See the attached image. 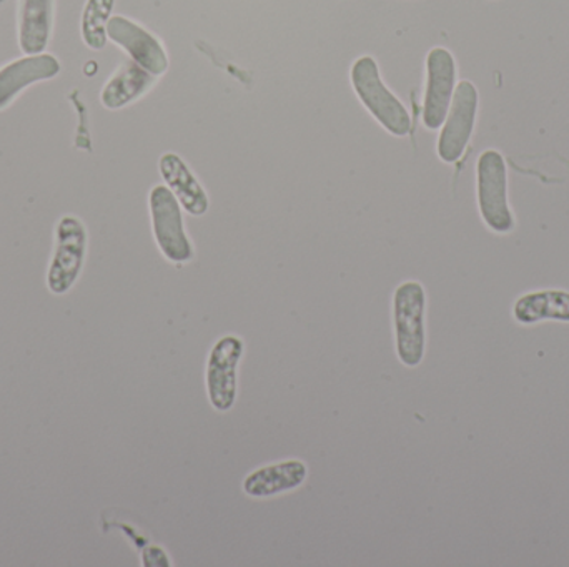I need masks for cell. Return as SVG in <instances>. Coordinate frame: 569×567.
Segmentation results:
<instances>
[{"instance_id": "6da1fadb", "label": "cell", "mask_w": 569, "mask_h": 567, "mask_svg": "<svg viewBox=\"0 0 569 567\" xmlns=\"http://www.w3.org/2000/svg\"><path fill=\"white\" fill-rule=\"evenodd\" d=\"M391 315L398 362L417 368L427 353V292L420 282L407 280L395 288Z\"/></svg>"}, {"instance_id": "7a4b0ae2", "label": "cell", "mask_w": 569, "mask_h": 567, "mask_svg": "<svg viewBox=\"0 0 569 567\" xmlns=\"http://www.w3.org/2000/svg\"><path fill=\"white\" fill-rule=\"evenodd\" d=\"M351 85L373 119L395 136L411 132V115L398 97L385 85L373 57L363 55L351 67Z\"/></svg>"}, {"instance_id": "3957f363", "label": "cell", "mask_w": 569, "mask_h": 567, "mask_svg": "<svg viewBox=\"0 0 569 567\" xmlns=\"http://www.w3.org/2000/svg\"><path fill=\"white\" fill-rule=\"evenodd\" d=\"M477 193L485 225L500 235L513 232L515 216L508 202L507 160L498 150H485L478 159Z\"/></svg>"}, {"instance_id": "277c9868", "label": "cell", "mask_w": 569, "mask_h": 567, "mask_svg": "<svg viewBox=\"0 0 569 567\" xmlns=\"http://www.w3.org/2000/svg\"><path fill=\"white\" fill-rule=\"evenodd\" d=\"M153 236L160 253L176 265L189 263L196 255L186 232L182 206L167 185H156L149 195Z\"/></svg>"}, {"instance_id": "5b68a950", "label": "cell", "mask_w": 569, "mask_h": 567, "mask_svg": "<svg viewBox=\"0 0 569 567\" xmlns=\"http://www.w3.org/2000/svg\"><path fill=\"white\" fill-rule=\"evenodd\" d=\"M243 355L246 343L237 335H223L210 348L206 366V389L210 406L216 412L229 413L236 406L239 366Z\"/></svg>"}, {"instance_id": "8992f818", "label": "cell", "mask_w": 569, "mask_h": 567, "mask_svg": "<svg viewBox=\"0 0 569 567\" xmlns=\"http://www.w3.org/2000/svg\"><path fill=\"white\" fill-rule=\"evenodd\" d=\"M478 105L477 87L470 80H461L438 136L437 152L441 162L455 163L463 156L477 125Z\"/></svg>"}, {"instance_id": "52a82bcc", "label": "cell", "mask_w": 569, "mask_h": 567, "mask_svg": "<svg viewBox=\"0 0 569 567\" xmlns=\"http://www.w3.org/2000/svg\"><path fill=\"white\" fill-rule=\"evenodd\" d=\"M457 90V62L453 53L435 47L427 57V90L423 100V125L441 129Z\"/></svg>"}, {"instance_id": "ba28073f", "label": "cell", "mask_w": 569, "mask_h": 567, "mask_svg": "<svg viewBox=\"0 0 569 567\" xmlns=\"http://www.w3.org/2000/svg\"><path fill=\"white\" fill-rule=\"evenodd\" d=\"M86 250V226L76 216H63L57 226L56 255L47 276L49 288L53 293H66L79 279Z\"/></svg>"}, {"instance_id": "9c48e42d", "label": "cell", "mask_w": 569, "mask_h": 567, "mask_svg": "<svg viewBox=\"0 0 569 567\" xmlns=\"http://www.w3.org/2000/svg\"><path fill=\"white\" fill-rule=\"evenodd\" d=\"M107 37L153 77L163 75L169 69V57L160 40L133 20L122 16L110 17Z\"/></svg>"}, {"instance_id": "30bf717a", "label": "cell", "mask_w": 569, "mask_h": 567, "mask_svg": "<svg viewBox=\"0 0 569 567\" xmlns=\"http://www.w3.org/2000/svg\"><path fill=\"white\" fill-rule=\"evenodd\" d=\"M308 478L307 463L282 459L253 469L243 478L242 489L249 498L269 499L301 488Z\"/></svg>"}, {"instance_id": "8fae6325", "label": "cell", "mask_w": 569, "mask_h": 567, "mask_svg": "<svg viewBox=\"0 0 569 567\" xmlns=\"http://www.w3.org/2000/svg\"><path fill=\"white\" fill-rule=\"evenodd\" d=\"M159 170L163 182L189 215L203 216L209 212L210 200L206 189L177 153L170 152L160 156Z\"/></svg>"}, {"instance_id": "7c38bea8", "label": "cell", "mask_w": 569, "mask_h": 567, "mask_svg": "<svg viewBox=\"0 0 569 567\" xmlns=\"http://www.w3.org/2000/svg\"><path fill=\"white\" fill-rule=\"evenodd\" d=\"M60 72L59 60L49 53L23 57L0 70V110L6 109L23 89L53 79Z\"/></svg>"}, {"instance_id": "4fadbf2b", "label": "cell", "mask_w": 569, "mask_h": 567, "mask_svg": "<svg viewBox=\"0 0 569 567\" xmlns=\"http://www.w3.org/2000/svg\"><path fill=\"white\" fill-rule=\"evenodd\" d=\"M53 0H19V43L27 55L46 50L52 30Z\"/></svg>"}, {"instance_id": "5bb4252c", "label": "cell", "mask_w": 569, "mask_h": 567, "mask_svg": "<svg viewBox=\"0 0 569 567\" xmlns=\"http://www.w3.org/2000/svg\"><path fill=\"white\" fill-rule=\"evenodd\" d=\"M156 83L152 73L137 65L136 62H126L103 87L100 93L103 107L109 110H119L129 103L136 102L140 97L146 95Z\"/></svg>"}, {"instance_id": "9a60e30c", "label": "cell", "mask_w": 569, "mask_h": 567, "mask_svg": "<svg viewBox=\"0 0 569 567\" xmlns=\"http://www.w3.org/2000/svg\"><path fill=\"white\" fill-rule=\"evenodd\" d=\"M513 315L523 325H535L547 320L569 323V292L543 290L527 293L515 303Z\"/></svg>"}, {"instance_id": "2e32d148", "label": "cell", "mask_w": 569, "mask_h": 567, "mask_svg": "<svg viewBox=\"0 0 569 567\" xmlns=\"http://www.w3.org/2000/svg\"><path fill=\"white\" fill-rule=\"evenodd\" d=\"M116 0H87L82 13V39L87 47L102 50L107 43V23Z\"/></svg>"}]
</instances>
